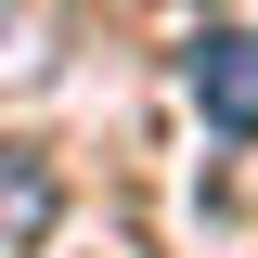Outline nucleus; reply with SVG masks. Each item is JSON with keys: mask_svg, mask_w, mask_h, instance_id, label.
Instances as JSON below:
<instances>
[{"mask_svg": "<svg viewBox=\"0 0 258 258\" xmlns=\"http://www.w3.org/2000/svg\"><path fill=\"white\" fill-rule=\"evenodd\" d=\"M181 78H194V116L220 142H258V26H207Z\"/></svg>", "mask_w": 258, "mask_h": 258, "instance_id": "nucleus-1", "label": "nucleus"}, {"mask_svg": "<svg viewBox=\"0 0 258 258\" xmlns=\"http://www.w3.org/2000/svg\"><path fill=\"white\" fill-rule=\"evenodd\" d=\"M0 232H13V245H39V232H52V181H39L26 155H0Z\"/></svg>", "mask_w": 258, "mask_h": 258, "instance_id": "nucleus-3", "label": "nucleus"}, {"mask_svg": "<svg viewBox=\"0 0 258 258\" xmlns=\"http://www.w3.org/2000/svg\"><path fill=\"white\" fill-rule=\"evenodd\" d=\"M39 78H52V26H39L26 0H0V103H26Z\"/></svg>", "mask_w": 258, "mask_h": 258, "instance_id": "nucleus-2", "label": "nucleus"}, {"mask_svg": "<svg viewBox=\"0 0 258 258\" xmlns=\"http://www.w3.org/2000/svg\"><path fill=\"white\" fill-rule=\"evenodd\" d=\"M91 258H155V245H142V232H103V245H91Z\"/></svg>", "mask_w": 258, "mask_h": 258, "instance_id": "nucleus-4", "label": "nucleus"}]
</instances>
